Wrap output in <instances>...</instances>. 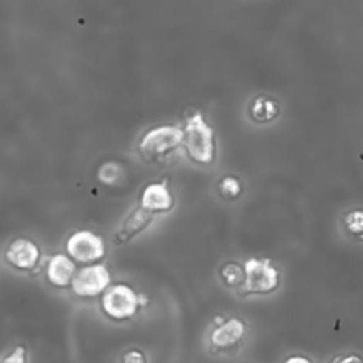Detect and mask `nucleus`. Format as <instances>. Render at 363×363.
I'll use <instances>...</instances> for the list:
<instances>
[{
	"mask_svg": "<svg viewBox=\"0 0 363 363\" xmlns=\"http://www.w3.org/2000/svg\"><path fill=\"white\" fill-rule=\"evenodd\" d=\"M68 254L79 262L99 259L105 254V244L99 235L88 230H79L67 240Z\"/></svg>",
	"mask_w": 363,
	"mask_h": 363,
	"instance_id": "5",
	"label": "nucleus"
},
{
	"mask_svg": "<svg viewBox=\"0 0 363 363\" xmlns=\"http://www.w3.org/2000/svg\"><path fill=\"white\" fill-rule=\"evenodd\" d=\"M184 140V130L174 125H162L147 130L140 143V152L149 157H160Z\"/></svg>",
	"mask_w": 363,
	"mask_h": 363,
	"instance_id": "4",
	"label": "nucleus"
},
{
	"mask_svg": "<svg viewBox=\"0 0 363 363\" xmlns=\"http://www.w3.org/2000/svg\"><path fill=\"white\" fill-rule=\"evenodd\" d=\"M245 323L238 318H230L223 325L216 326L210 333V343L217 350L235 347L245 335Z\"/></svg>",
	"mask_w": 363,
	"mask_h": 363,
	"instance_id": "7",
	"label": "nucleus"
},
{
	"mask_svg": "<svg viewBox=\"0 0 363 363\" xmlns=\"http://www.w3.org/2000/svg\"><path fill=\"white\" fill-rule=\"evenodd\" d=\"M119 176V167L116 163L108 162L102 164L98 170V179L102 180L104 183H113Z\"/></svg>",
	"mask_w": 363,
	"mask_h": 363,
	"instance_id": "15",
	"label": "nucleus"
},
{
	"mask_svg": "<svg viewBox=\"0 0 363 363\" xmlns=\"http://www.w3.org/2000/svg\"><path fill=\"white\" fill-rule=\"evenodd\" d=\"M330 363H363V362L359 356L349 354V356H337Z\"/></svg>",
	"mask_w": 363,
	"mask_h": 363,
	"instance_id": "19",
	"label": "nucleus"
},
{
	"mask_svg": "<svg viewBox=\"0 0 363 363\" xmlns=\"http://www.w3.org/2000/svg\"><path fill=\"white\" fill-rule=\"evenodd\" d=\"M111 275L108 269L101 265H89L75 272L71 286L72 291L79 296H95L108 289Z\"/></svg>",
	"mask_w": 363,
	"mask_h": 363,
	"instance_id": "6",
	"label": "nucleus"
},
{
	"mask_svg": "<svg viewBox=\"0 0 363 363\" xmlns=\"http://www.w3.org/2000/svg\"><path fill=\"white\" fill-rule=\"evenodd\" d=\"M140 203V207L149 213L166 211L173 206V197L164 183H150L145 187Z\"/></svg>",
	"mask_w": 363,
	"mask_h": 363,
	"instance_id": "9",
	"label": "nucleus"
},
{
	"mask_svg": "<svg viewBox=\"0 0 363 363\" xmlns=\"http://www.w3.org/2000/svg\"><path fill=\"white\" fill-rule=\"evenodd\" d=\"M121 363H147L146 354L139 349H129L122 354Z\"/></svg>",
	"mask_w": 363,
	"mask_h": 363,
	"instance_id": "17",
	"label": "nucleus"
},
{
	"mask_svg": "<svg viewBox=\"0 0 363 363\" xmlns=\"http://www.w3.org/2000/svg\"><path fill=\"white\" fill-rule=\"evenodd\" d=\"M153 216L152 213H149L147 210H145L143 207H139L136 210H133L126 220L123 221L122 227L119 228V231L115 234V240L118 242H123L128 241L129 238H132L136 233H139L140 230H143L150 221H152Z\"/></svg>",
	"mask_w": 363,
	"mask_h": 363,
	"instance_id": "11",
	"label": "nucleus"
},
{
	"mask_svg": "<svg viewBox=\"0 0 363 363\" xmlns=\"http://www.w3.org/2000/svg\"><path fill=\"white\" fill-rule=\"evenodd\" d=\"M0 363H27V350L24 346H16L9 354H6Z\"/></svg>",
	"mask_w": 363,
	"mask_h": 363,
	"instance_id": "16",
	"label": "nucleus"
},
{
	"mask_svg": "<svg viewBox=\"0 0 363 363\" xmlns=\"http://www.w3.org/2000/svg\"><path fill=\"white\" fill-rule=\"evenodd\" d=\"M221 277L224 282L230 286L241 285L245 281V271L241 269V267L235 262H227L221 268Z\"/></svg>",
	"mask_w": 363,
	"mask_h": 363,
	"instance_id": "13",
	"label": "nucleus"
},
{
	"mask_svg": "<svg viewBox=\"0 0 363 363\" xmlns=\"http://www.w3.org/2000/svg\"><path fill=\"white\" fill-rule=\"evenodd\" d=\"M184 145L189 155L199 163H210L214 156L213 129L200 112L187 118L184 128Z\"/></svg>",
	"mask_w": 363,
	"mask_h": 363,
	"instance_id": "1",
	"label": "nucleus"
},
{
	"mask_svg": "<svg viewBox=\"0 0 363 363\" xmlns=\"http://www.w3.org/2000/svg\"><path fill=\"white\" fill-rule=\"evenodd\" d=\"M284 363H312L308 357H305V356H291V357H288Z\"/></svg>",
	"mask_w": 363,
	"mask_h": 363,
	"instance_id": "20",
	"label": "nucleus"
},
{
	"mask_svg": "<svg viewBox=\"0 0 363 363\" xmlns=\"http://www.w3.org/2000/svg\"><path fill=\"white\" fill-rule=\"evenodd\" d=\"M245 281L241 291L248 294H267L279 284L277 268L268 258H248L244 264Z\"/></svg>",
	"mask_w": 363,
	"mask_h": 363,
	"instance_id": "3",
	"label": "nucleus"
},
{
	"mask_svg": "<svg viewBox=\"0 0 363 363\" xmlns=\"http://www.w3.org/2000/svg\"><path fill=\"white\" fill-rule=\"evenodd\" d=\"M346 223L352 231H356V233L363 231V213L354 211V213L349 214L346 217Z\"/></svg>",
	"mask_w": 363,
	"mask_h": 363,
	"instance_id": "18",
	"label": "nucleus"
},
{
	"mask_svg": "<svg viewBox=\"0 0 363 363\" xmlns=\"http://www.w3.org/2000/svg\"><path fill=\"white\" fill-rule=\"evenodd\" d=\"M218 189L221 191V194L224 197H237L241 191V184L238 182L237 177L234 176H224L221 180H220V184H218Z\"/></svg>",
	"mask_w": 363,
	"mask_h": 363,
	"instance_id": "14",
	"label": "nucleus"
},
{
	"mask_svg": "<svg viewBox=\"0 0 363 363\" xmlns=\"http://www.w3.org/2000/svg\"><path fill=\"white\" fill-rule=\"evenodd\" d=\"M74 262L64 254L51 257L47 265V278L55 286H67L74 278Z\"/></svg>",
	"mask_w": 363,
	"mask_h": 363,
	"instance_id": "10",
	"label": "nucleus"
},
{
	"mask_svg": "<svg viewBox=\"0 0 363 363\" xmlns=\"http://www.w3.org/2000/svg\"><path fill=\"white\" fill-rule=\"evenodd\" d=\"M277 113H278V105L275 101L269 98L258 96L251 105V115L257 121H269Z\"/></svg>",
	"mask_w": 363,
	"mask_h": 363,
	"instance_id": "12",
	"label": "nucleus"
},
{
	"mask_svg": "<svg viewBox=\"0 0 363 363\" xmlns=\"http://www.w3.org/2000/svg\"><path fill=\"white\" fill-rule=\"evenodd\" d=\"M142 305L140 295L125 284H115L109 286L101 299V306L105 315L115 320H125L132 318Z\"/></svg>",
	"mask_w": 363,
	"mask_h": 363,
	"instance_id": "2",
	"label": "nucleus"
},
{
	"mask_svg": "<svg viewBox=\"0 0 363 363\" xmlns=\"http://www.w3.org/2000/svg\"><path fill=\"white\" fill-rule=\"evenodd\" d=\"M40 258L38 247L28 238L13 240L6 250V259L20 269H31Z\"/></svg>",
	"mask_w": 363,
	"mask_h": 363,
	"instance_id": "8",
	"label": "nucleus"
}]
</instances>
